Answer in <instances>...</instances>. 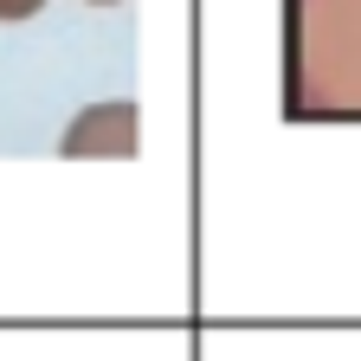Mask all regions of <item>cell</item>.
<instances>
[{"instance_id": "cell-1", "label": "cell", "mask_w": 361, "mask_h": 361, "mask_svg": "<svg viewBox=\"0 0 361 361\" xmlns=\"http://www.w3.org/2000/svg\"><path fill=\"white\" fill-rule=\"evenodd\" d=\"M135 149V110L129 104H97L65 129V155H129Z\"/></svg>"}, {"instance_id": "cell-2", "label": "cell", "mask_w": 361, "mask_h": 361, "mask_svg": "<svg viewBox=\"0 0 361 361\" xmlns=\"http://www.w3.org/2000/svg\"><path fill=\"white\" fill-rule=\"evenodd\" d=\"M45 0H0V20H32Z\"/></svg>"}, {"instance_id": "cell-3", "label": "cell", "mask_w": 361, "mask_h": 361, "mask_svg": "<svg viewBox=\"0 0 361 361\" xmlns=\"http://www.w3.org/2000/svg\"><path fill=\"white\" fill-rule=\"evenodd\" d=\"M90 7H116V0H90Z\"/></svg>"}]
</instances>
